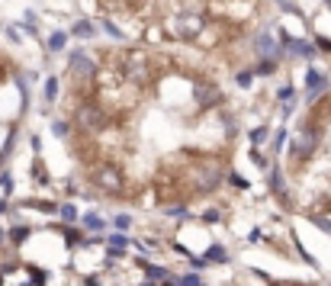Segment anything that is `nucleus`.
<instances>
[{
    "label": "nucleus",
    "mask_w": 331,
    "mask_h": 286,
    "mask_svg": "<svg viewBox=\"0 0 331 286\" xmlns=\"http://www.w3.org/2000/svg\"><path fill=\"white\" fill-rule=\"evenodd\" d=\"M55 97H58V80L49 77L45 80V100H55Z\"/></svg>",
    "instance_id": "nucleus-10"
},
{
    "label": "nucleus",
    "mask_w": 331,
    "mask_h": 286,
    "mask_svg": "<svg viewBox=\"0 0 331 286\" xmlns=\"http://www.w3.org/2000/svg\"><path fill=\"white\" fill-rule=\"evenodd\" d=\"M26 238V228H13V241H23Z\"/></svg>",
    "instance_id": "nucleus-21"
},
{
    "label": "nucleus",
    "mask_w": 331,
    "mask_h": 286,
    "mask_svg": "<svg viewBox=\"0 0 331 286\" xmlns=\"http://www.w3.org/2000/svg\"><path fill=\"white\" fill-rule=\"evenodd\" d=\"M319 142H322V132H319L315 126H306V129L299 132V139H296V145H293V158H296V161H299V158L309 161L315 151H319Z\"/></svg>",
    "instance_id": "nucleus-4"
},
{
    "label": "nucleus",
    "mask_w": 331,
    "mask_h": 286,
    "mask_svg": "<svg viewBox=\"0 0 331 286\" xmlns=\"http://www.w3.org/2000/svg\"><path fill=\"white\" fill-rule=\"evenodd\" d=\"M62 45H65V36H62V32L49 39V49H52V52H58V49H62Z\"/></svg>",
    "instance_id": "nucleus-15"
},
{
    "label": "nucleus",
    "mask_w": 331,
    "mask_h": 286,
    "mask_svg": "<svg viewBox=\"0 0 331 286\" xmlns=\"http://www.w3.org/2000/svg\"><path fill=\"white\" fill-rule=\"evenodd\" d=\"M113 225H116L119 231H126V228H129V225H132V215H129V213H119V215H116V219H113Z\"/></svg>",
    "instance_id": "nucleus-9"
},
{
    "label": "nucleus",
    "mask_w": 331,
    "mask_h": 286,
    "mask_svg": "<svg viewBox=\"0 0 331 286\" xmlns=\"http://www.w3.org/2000/svg\"><path fill=\"white\" fill-rule=\"evenodd\" d=\"M126 248H129V238H126V235H113L110 238V251H113V254H123Z\"/></svg>",
    "instance_id": "nucleus-7"
},
{
    "label": "nucleus",
    "mask_w": 331,
    "mask_h": 286,
    "mask_svg": "<svg viewBox=\"0 0 331 286\" xmlns=\"http://www.w3.org/2000/svg\"><path fill=\"white\" fill-rule=\"evenodd\" d=\"M177 286H206V283H202V280H199V277L187 274V277H180V280H177Z\"/></svg>",
    "instance_id": "nucleus-11"
},
{
    "label": "nucleus",
    "mask_w": 331,
    "mask_h": 286,
    "mask_svg": "<svg viewBox=\"0 0 331 286\" xmlns=\"http://www.w3.org/2000/svg\"><path fill=\"white\" fill-rule=\"evenodd\" d=\"M202 222H219V213H215V209H209V213H202Z\"/></svg>",
    "instance_id": "nucleus-18"
},
{
    "label": "nucleus",
    "mask_w": 331,
    "mask_h": 286,
    "mask_svg": "<svg viewBox=\"0 0 331 286\" xmlns=\"http://www.w3.org/2000/svg\"><path fill=\"white\" fill-rule=\"evenodd\" d=\"M55 135H58V139H65V135H67V126H65V122H55Z\"/></svg>",
    "instance_id": "nucleus-19"
},
{
    "label": "nucleus",
    "mask_w": 331,
    "mask_h": 286,
    "mask_svg": "<svg viewBox=\"0 0 331 286\" xmlns=\"http://www.w3.org/2000/svg\"><path fill=\"white\" fill-rule=\"evenodd\" d=\"M90 180H93V187H97V190H103V193H113V196L123 193V187H126L123 171H119L116 164H110V161H100V164H93Z\"/></svg>",
    "instance_id": "nucleus-2"
},
{
    "label": "nucleus",
    "mask_w": 331,
    "mask_h": 286,
    "mask_svg": "<svg viewBox=\"0 0 331 286\" xmlns=\"http://www.w3.org/2000/svg\"><path fill=\"white\" fill-rule=\"evenodd\" d=\"M141 264H145V274H148V280H167V277H171L164 267H158V264H148V261H141Z\"/></svg>",
    "instance_id": "nucleus-5"
},
{
    "label": "nucleus",
    "mask_w": 331,
    "mask_h": 286,
    "mask_svg": "<svg viewBox=\"0 0 331 286\" xmlns=\"http://www.w3.org/2000/svg\"><path fill=\"white\" fill-rule=\"evenodd\" d=\"M103 225H106V222L100 219L97 213H87V215H84V228H90V231H103Z\"/></svg>",
    "instance_id": "nucleus-6"
},
{
    "label": "nucleus",
    "mask_w": 331,
    "mask_h": 286,
    "mask_svg": "<svg viewBox=\"0 0 331 286\" xmlns=\"http://www.w3.org/2000/svg\"><path fill=\"white\" fill-rule=\"evenodd\" d=\"M276 97H280V100H283V103H286V106H293V87H283V90L276 93Z\"/></svg>",
    "instance_id": "nucleus-13"
},
{
    "label": "nucleus",
    "mask_w": 331,
    "mask_h": 286,
    "mask_svg": "<svg viewBox=\"0 0 331 286\" xmlns=\"http://www.w3.org/2000/svg\"><path fill=\"white\" fill-rule=\"evenodd\" d=\"M141 286H151V283H141Z\"/></svg>",
    "instance_id": "nucleus-22"
},
{
    "label": "nucleus",
    "mask_w": 331,
    "mask_h": 286,
    "mask_svg": "<svg viewBox=\"0 0 331 286\" xmlns=\"http://www.w3.org/2000/svg\"><path fill=\"white\" fill-rule=\"evenodd\" d=\"M264 139H267V126H261V129H254V132H251V142H254V145H261Z\"/></svg>",
    "instance_id": "nucleus-12"
},
{
    "label": "nucleus",
    "mask_w": 331,
    "mask_h": 286,
    "mask_svg": "<svg viewBox=\"0 0 331 286\" xmlns=\"http://www.w3.org/2000/svg\"><path fill=\"white\" fill-rule=\"evenodd\" d=\"M74 32H77V36H90V23H80Z\"/></svg>",
    "instance_id": "nucleus-20"
},
{
    "label": "nucleus",
    "mask_w": 331,
    "mask_h": 286,
    "mask_svg": "<svg viewBox=\"0 0 331 286\" xmlns=\"http://www.w3.org/2000/svg\"><path fill=\"white\" fill-rule=\"evenodd\" d=\"M74 122H77V129L84 135H97L106 129V122H110V116H106V110L97 103V100H84V103L74 110Z\"/></svg>",
    "instance_id": "nucleus-1"
},
{
    "label": "nucleus",
    "mask_w": 331,
    "mask_h": 286,
    "mask_svg": "<svg viewBox=\"0 0 331 286\" xmlns=\"http://www.w3.org/2000/svg\"><path fill=\"white\" fill-rule=\"evenodd\" d=\"M251 80H254V74H248V71L238 74V87H251Z\"/></svg>",
    "instance_id": "nucleus-17"
},
{
    "label": "nucleus",
    "mask_w": 331,
    "mask_h": 286,
    "mask_svg": "<svg viewBox=\"0 0 331 286\" xmlns=\"http://www.w3.org/2000/svg\"><path fill=\"white\" fill-rule=\"evenodd\" d=\"M312 222H315L322 231H331V219H325V215H312Z\"/></svg>",
    "instance_id": "nucleus-14"
},
{
    "label": "nucleus",
    "mask_w": 331,
    "mask_h": 286,
    "mask_svg": "<svg viewBox=\"0 0 331 286\" xmlns=\"http://www.w3.org/2000/svg\"><path fill=\"white\" fill-rule=\"evenodd\" d=\"M206 261H212V264H222V261H228L225 248H222V244H212V248H209V254H206Z\"/></svg>",
    "instance_id": "nucleus-8"
},
{
    "label": "nucleus",
    "mask_w": 331,
    "mask_h": 286,
    "mask_svg": "<svg viewBox=\"0 0 331 286\" xmlns=\"http://www.w3.org/2000/svg\"><path fill=\"white\" fill-rule=\"evenodd\" d=\"M62 215H65L67 222H77V209H74V206H62Z\"/></svg>",
    "instance_id": "nucleus-16"
},
{
    "label": "nucleus",
    "mask_w": 331,
    "mask_h": 286,
    "mask_svg": "<svg viewBox=\"0 0 331 286\" xmlns=\"http://www.w3.org/2000/svg\"><path fill=\"white\" fill-rule=\"evenodd\" d=\"M193 100H197L199 113L222 106V90H219V84H212L209 77H197V80H193Z\"/></svg>",
    "instance_id": "nucleus-3"
}]
</instances>
